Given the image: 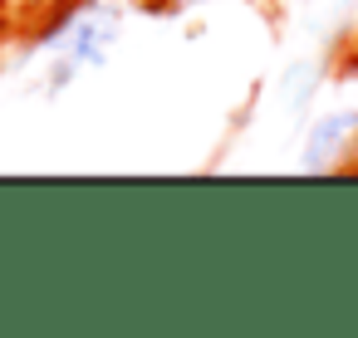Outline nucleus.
<instances>
[{
	"label": "nucleus",
	"mask_w": 358,
	"mask_h": 338,
	"mask_svg": "<svg viewBox=\"0 0 358 338\" xmlns=\"http://www.w3.org/2000/svg\"><path fill=\"white\" fill-rule=\"evenodd\" d=\"M113 40H118V15L94 6V0H89V6H74L69 15H59L55 30L40 35V45L55 54V89L69 74H79V69H99L108 59Z\"/></svg>",
	"instance_id": "1"
},
{
	"label": "nucleus",
	"mask_w": 358,
	"mask_h": 338,
	"mask_svg": "<svg viewBox=\"0 0 358 338\" xmlns=\"http://www.w3.org/2000/svg\"><path fill=\"white\" fill-rule=\"evenodd\" d=\"M353 162H358V108L324 113L299 147V167L304 172H338Z\"/></svg>",
	"instance_id": "2"
}]
</instances>
